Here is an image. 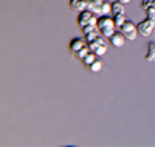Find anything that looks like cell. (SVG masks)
Returning <instances> with one entry per match:
<instances>
[{
	"label": "cell",
	"mask_w": 155,
	"mask_h": 147,
	"mask_svg": "<svg viewBox=\"0 0 155 147\" xmlns=\"http://www.w3.org/2000/svg\"><path fill=\"white\" fill-rule=\"evenodd\" d=\"M113 17V20H115V25H116V28H120V26L126 22V14H116V16H112Z\"/></svg>",
	"instance_id": "obj_14"
},
{
	"label": "cell",
	"mask_w": 155,
	"mask_h": 147,
	"mask_svg": "<svg viewBox=\"0 0 155 147\" xmlns=\"http://www.w3.org/2000/svg\"><path fill=\"white\" fill-rule=\"evenodd\" d=\"M88 48L92 53H95V54L99 57V56H104L107 53V44L104 42V39H102V36H99L98 39H95V41L88 42Z\"/></svg>",
	"instance_id": "obj_4"
},
{
	"label": "cell",
	"mask_w": 155,
	"mask_h": 147,
	"mask_svg": "<svg viewBox=\"0 0 155 147\" xmlns=\"http://www.w3.org/2000/svg\"><path fill=\"white\" fill-rule=\"evenodd\" d=\"M138 33L143 36V37H149L152 33H153V28H155V20L146 17L143 22H140L138 25Z\"/></svg>",
	"instance_id": "obj_5"
},
{
	"label": "cell",
	"mask_w": 155,
	"mask_h": 147,
	"mask_svg": "<svg viewBox=\"0 0 155 147\" xmlns=\"http://www.w3.org/2000/svg\"><path fill=\"white\" fill-rule=\"evenodd\" d=\"M92 25H98V16L92 11H82L78 16V26H81V30L85 26H92Z\"/></svg>",
	"instance_id": "obj_2"
},
{
	"label": "cell",
	"mask_w": 155,
	"mask_h": 147,
	"mask_svg": "<svg viewBox=\"0 0 155 147\" xmlns=\"http://www.w3.org/2000/svg\"><path fill=\"white\" fill-rule=\"evenodd\" d=\"M70 8L76 12H82V11H88V0H70L68 2Z\"/></svg>",
	"instance_id": "obj_8"
},
{
	"label": "cell",
	"mask_w": 155,
	"mask_h": 147,
	"mask_svg": "<svg viewBox=\"0 0 155 147\" xmlns=\"http://www.w3.org/2000/svg\"><path fill=\"white\" fill-rule=\"evenodd\" d=\"M123 34H124V37L127 39V41H135L137 39V33H138V26L130 20V19H126V22L118 28Z\"/></svg>",
	"instance_id": "obj_3"
},
{
	"label": "cell",
	"mask_w": 155,
	"mask_h": 147,
	"mask_svg": "<svg viewBox=\"0 0 155 147\" xmlns=\"http://www.w3.org/2000/svg\"><path fill=\"white\" fill-rule=\"evenodd\" d=\"M102 67H104V65H102V62H101L99 59H96V60H95L92 65L88 67V70L92 71V73H99V71L102 70Z\"/></svg>",
	"instance_id": "obj_13"
},
{
	"label": "cell",
	"mask_w": 155,
	"mask_h": 147,
	"mask_svg": "<svg viewBox=\"0 0 155 147\" xmlns=\"http://www.w3.org/2000/svg\"><path fill=\"white\" fill-rule=\"evenodd\" d=\"M116 14H126L124 3H121V2H113L112 3V16H116Z\"/></svg>",
	"instance_id": "obj_11"
},
{
	"label": "cell",
	"mask_w": 155,
	"mask_h": 147,
	"mask_svg": "<svg viewBox=\"0 0 155 147\" xmlns=\"http://www.w3.org/2000/svg\"><path fill=\"white\" fill-rule=\"evenodd\" d=\"M109 41H110V44H112L115 48H121V47L124 45L126 37H124V34H123L121 31H118V33L115 31V33L110 36V39H109Z\"/></svg>",
	"instance_id": "obj_9"
},
{
	"label": "cell",
	"mask_w": 155,
	"mask_h": 147,
	"mask_svg": "<svg viewBox=\"0 0 155 147\" xmlns=\"http://www.w3.org/2000/svg\"><path fill=\"white\" fill-rule=\"evenodd\" d=\"M144 60L146 62H155V42H149L147 44V53L144 56Z\"/></svg>",
	"instance_id": "obj_10"
},
{
	"label": "cell",
	"mask_w": 155,
	"mask_h": 147,
	"mask_svg": "<svg viewBox=\"0 0 155 147\" xmlns=\"http://www.w3.org/2000/svg\"><path fill=\"white\" fill-rule=\"evenodd\" d=\"M141 9L146 12V17L155 20V0H143L141 2Z\"/></svg>",
	"instance_id": "obj_7"
},
{
	"label": "cell",
	"mask_w": 155,
	"mask_h": 147,
	"mask_svg": "<svg viewBox=\"0 0 155 147\" xmlns=\"http://www.w3.org/2000/svg\"><path fill=\"white\" fill-rule=\"evenodd\" d=\"M109 2H110V3H113V2H118V0H109Z\"/></svg>",
	"instance_id": "obj_15"
},
{
	"label": "cell",
	"mask_w": 155,
	"mask_h": 147,
	"mask_svg": "<svg viewBox=\"0 0 155 147\" xmlns=\"http://www.w3.org/2000/svg\"><path fill=\"white\" fill-rule=\"evenodd\" d=\"M96 59H98V56L95 54V53H92V51H90L88 54H87V56L82 59V64H84V67H87V68H88V67L92 65V64H93Z\"/></svg>",
	"instance_id": "obj_12"
},
{
	"label": "cell",
	"mask_w": 155,
	"mask_h": 147,
	"mask_svg": "<svg viewBox=\"0 0 155 147\" xmlns=\"http://www.w3.org/2000/svg\"><path fill=\"white\" fill-rule=\"evenodd\" d=\"M98 28H99L102 37L110 39V36L116 30V25H115L113 17H110V16H99L98 17Z\"/></svg>",
	"instance_id": "obj_1"
},
{
	"label": "cell",
	"mask_w": 155,
	"mask_h": 147,
	"mask_svg": "<svg viewBox=\"0 0 155 147\" xmlns=\"http://www.w3.org/2000/svg\"><path fill=\"white\" fill-rule=\"evenodd\" d=\"M85 47H88L87 41H85V39H79V37L71 39L70 44H68V50H70V53H71V56H73V57H76L78 53H79L81 50H84Z\"/></svg>",
	"instance_id": "obj_6"
}]
</instances>
